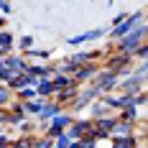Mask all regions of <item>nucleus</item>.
Here are the masks:
<instances>
[{
	"label": "nucleus",
	"instance_id": "nucleus-32",
	"mask_svg": "<svg viewBox=\"0 0 148 148\" xmlns=\"http://www.w3.org/2000/svg\"><path fill=\"white\" fill-rule=\"evenodd\" d=\"M8 148H21V146H18V143H15V140H13V143H10V146H8Z\"/></svg>",
	"mask_w": 148,
	"mask_h": 148
},
{
	"label": "nucleus",
	"instance_id": "nucleus-25",
	"mask_svg": "<svg viewBox=\"0 0 148 148\" xmlns=\"http://www.w3.org/2000/svg\"><path fill=\"white\" fill-rule=\"evenodd\" d=\"M130 72H133L135 77H140V79H146V74H148V69H146V59L138 61V66H135V69H130Z\"/></svg>",
	"mask_w": 148,
	"mask_h": 148
},
{
	"label": "nucleus",
	"instance_id": "nucleus-13",
	"mask_svg": "<svg viewBox=\"0 0 148 148\" xmlns=\"http://www.w3.org/2000/svg\"><path fill=\"white\" fill-rule=\"evenodd\" d=\"M110 135H135V123L133 120H115V125H112V130Z\"/></svg>",
	"mask_w": 148,
	"mask_h": 148
},
{
	"label": "nucleus",
	"instance_id": "nucleus-35",
	"mask_svg": "<svg viewBox=\"0 0 148 148\" xmlns=\"http://www.w3.org/2000/svg\"><path fill=\"white\" fill-rule=\"evenodd\" d=\"M0 148H8V146H0Z\"/></svg>",
	"mask_w": 148,
	"mask_h": 148
},
{
	"label": "nucleus",
	"instance_id": "nucleus-8",
	"mask_svg": "<svg viewBox=\"0 0 148 148\" xmlns=\"http://www.w3.org/2000/svg\"><path fill=\"white\" fill-rule=\"evenodd\" d=\"M105 33H107L105 28H89V31H84V33H79V36H69V38H66V44H69V46L92 44V41H100Z\"/></svg>",
	"mask_w": 148,
	"mask_h": 148
},
{
	"label": "nucleus",
	"instance_id": "nucleus-36",
	"mask_svg": "<svg viewBox=\"0 0 148 148\" xmlns=\"http://www.w3.org/2000/svg\"><path fill=\"white\" fill-rule=\"evenodd\" d=\"M0 82H3V79H0Z\"/></svg>",
	"mask_w": 148,
	"mask_h": 148
},
{
	"label": "nucleus",
	"instance_id": "nucleus-2",
	"mask_svg": "<svg viewBox=\"0 0 148 148\" xmlns=\"http://www.w3.org/2000/svg\"><path fill=\"white\" fill-rule=\"evenodd\" d=\"M118 72H112V69H107V66H102L100 64V69H97V74L92 77V84L100 89L102 95H107V92H112V89H118Z\"/></svg>",
	"mask_w": 148,
	"mask_h": 148
},
{
	"label": "nucleus",
	"instance_id": "nucleus-4",
	"mask_svg": "<svg viewBox=\"0 0 148 148\" xmlns=\"http://www.w3.org/2000/svg\"><path fill=\"white\" fill-rule=\"evenodd\" d=\"M100 95H102V92H100V89H97L95 84H92V82H89L87 87H79V92H77V97H74L72 102H69V107H72L74 112H82V110H84L89 102H95Z\"/></svg>",
	"mask_w": 148,
	"mask_h": 148
},
{
	"label": "nucleus",
	"instance_id": "nucleus-37",
	"mask_svg": "<svg viewBox=\"0 0 148 148\" xmlns=\"http://www.w3.org/2000/svg\"><path fill=\"white\" fill-rule=\"evenodd\" d=\"M0 130H3V128H0Z\"/></svg>",
	"mask_w": 148,
	"mask_h": 148
},
{
	"label": "nucleus",
	"instance_id": "nucleus-9",
	"mask_svg": "<svg viewBox=\"0 0 148 148\" xmlns=\"http://www.w3.org/2000/svg\"><path fill=\"white\" fill-rule=\"evenodd\" d=\"M100 69V61H92V64H82V66H77V72H74V82L77 84H87L92 82V77L97 74Z\"/></svg>",
	"mask_w": 148,
	"mask_h": 148
},
{
	"label": "nucleus",
	"instance_id": "nucleus-16",
	"mask_svg": "<svg viewBox=\"0 0 148 148\" xmlns=\"http://www.w3.org/2000/svg\"><path fill=\"white\" fill-rule=\"evenodd\" d=\"M44 102H46L44 97H38V95H36L33 100H26V102H21V105H23L26 115H38V110H41V105H44Z\"/></svg>",
	"mask_w": 148,
	"mask_h": 148
},
{
	"label": "nucleus",
	"instance_id": "nucleus-20",
	"mask_svg": "<svg viewBox=\"0 0 148 148\" xmlns=\"http://www.w3.org/2000/svg\"><path fill=\"white\" fill-rule=\"evenodd\" d=\"M23 56L26 59H51V51H46V49H28V51H23Z\"/></svg>",
	"mask_w": 148,
	"mask_h": 148
},
{
	"label": "nucleus",
	"instance_id": "nucleus-34",
	"mask_svg": "<svg viewBox=\"0 0 148 148\" xmlns=\"http://www.w3.org/2000/svg\"><path fill=\"white\" fill-rule=\"evenodd\" d=\"M3 56H5V51H3V49H0V59H3Z\"/></svg>",
	"mask_w": 148,
	"mask_h": 148
},
{
	"label": "nucleus",
	"instance_id": "nucleus-33",
	"mask_svg": "<svg viewBox=\"0 0 148 148\" xmlns=\"http://www.w3.org/2000/svg\"><path fill=\"white\" fill-rule=\"evenodd\" d=\"M110 5H115V0H107V8H110Z\"/></svg>",
	"mask_w": 148,
	"mask_h": 148
},
{
	"label": "nucleus",
	"instance_id": "nucleus-28",
	"mask_svg": "<svg viewBox=\"0 0 148 148\" xmlns=\"http://www.w3.org/2000/svg\"><path fill=\"white\" fill-rule=\"evenodd\" d=\"M0 13H3V15H10V13H13L10 0H0Z\"/></svg>",
	"mask_w": 148,
	"mask_h": 148
},
{
	"label": "nucleus",
	"instance_id": "nucleus-1",
	"mask_svg": "<svg viewBox=\"0 0 148 148\" xmlns=\"http://www.w3.org/2000/svg\"><path fill=\"white\" fill-rule=\"evenodd\" d=\"M146 36H148V28H146V21H143V23H138L133 31H128L125 36H120L118 41H115V51H128V54H133L135 49L146 41Z\"/></svg>",
	"mask_w": 148,
	"mask_h": 148
},
{
	"label": "nucleus",
	"instance_id": "nucleus-30",
	"mask_svg": "<svg viewBox=\"0 0 148 148\" xmlns=\"http://www.w3.org/2000/svg\"><path fill=\"white\" fill-rule=\"evenodd\" d=\"M125 15H128V13H118V15H115V18H112V23H110V26H118V23H120V21H123V18H125Z\"/></svg>",
	"mask_w": 148,
	"mask_h": 148
},
{
	"label": "nucleus",
	"instance_id": "nucleus-6",
	"mask_svg": "<svg viewBox=\"0 0 148 148\" xmlns=\"http://www.w3.org/2000/svg\"><path fill=\"white\" fill-rule=\"evenodd\" d=\"M102 66L112 69V72H120V69H133V54H128V51H118L115 56H110L107 61H102Z\"/></svg>",
	"mask_w": 148,
	"mask_h": 148
},
{
	"label": "nucleus",
	"instance_id": "nucleus-31",
	"mask_svg": "<svg viewBox=\"0 0 148 148\" xmlns=\"http://www.w3.org/2000/svg\"><path fill=\"white\" fill-rule=\"evenodd\" d=\"M5 26H8V15L0 13V28H5Z\"/></svg>",
	"mask_w": 148,
	"mask_h": 148
},
{
	"label": "nucleus",
	"instance_id": "nucleus-22",
	"mask_svg": "<svg viewBox=\"0 0 148 148\" xmlns=\"http://www.w3.org/2000/svg\"><path fill=\"white\" fill-rule=\"evenodd\" d=\"M33 41H36L33 36H21V38H15V46H18V49H21V54H23V51L33 49Z\"/></svg>",
	"mask_w": 148,
	"mask_h": 148
},
{
	"label": "nucleus",
	"instance_id": "nucleus-24",
	"mask_svg": "<svg viewBox=\"0 0 148 148\" xmlns=\"http://www.w3.org/2000/svg\"><path fill=\"white\" fill-rule=\"evenodd\" d=\"M133 59H138V61L148 59V44H146V41H143V44H140V46H138V49L133 51Z\"/></svg>",
	"mask_w": 148,
	"mask_h": 148
},
{
	"label": "nucleus",
	"instance_id": "nucleus-14",
	"mask_svg": "<svg viewBox=\"0 0 148 148\" xmlns=\"http://www.w3.org/2000/svg\"><path fill=\"white\" fill-rule=\"evenodd\" d=\"M51 84H54V89H64V87L77 84V82H74V77H69L66 72H54L51 74Z\"/></svg>",
	"mask_w": 148,
	"mask_h": 148
},
{
	"label": "nucleus",
	"instance_id": "nucleus-7",
	"mask_svg": "<svg viewBox=\"0 0 148 148\" xmlns=\"http://www.w3.org/2000/svg\"><path fill=\"white\" fill-rule=\"evenodd\" d=\"M118 87L120 92H125V95H135V92H140V89L146 87V79H140V77H135L133 72L125 74L123 79H118Z\"/></svg>",
	"mask_w": 148,
	"mask_h": 148
},
{
	"label": "nucleus",
	"instance_id": "nucleus-27",
	"mask_svg": "<svg viewBox=\"0 0 148 148\" xmlns=\"http://www.w3.org/2000/svg\"><path fill=\"white\" fill-rule=\"evenodd\" d=\"M13 69H8V66H5V64H0V79H3V82H8V79H10V77H13Z\"/></svg>",
	"mask_w": 148,
	"mask_h": 148
},
{
	"label": "nucleus",
	"instance_id": "nucleus-3",
	"mask_svg": "<svg viewBox=\"0 0 148 148\" xmlns=\"http://www.w3.org/2000/svg\"><path fill=\"white\" fill-rule=\"evenodd\" d=\"M143 21H146V13H143V10H138V13H133V15H125L118 26H110V41H118L120 36H125L128 31H133L135 26L143 23Z\"/></svg>",
	"mask_w": 148,
	"mask_h": 148
},
{
	"label": "nucleus",
	"instance_id": "nucleus-18",
	"mask_svg": "<svg viewBox=\"0 0 148 148\" xmlns=\"http://www.w3.org/2000/svg\"><path fill=\"white\" fill-rule=\"evenodd\" d=\"M87 107H89V118H102L105 112H107V105H105L100 97H97L95 102H89Z\"/></svg>",
	"mask_w": 148,
	"mask_h": 148
},
{
	"label": "nucleus",
	"instance_id": "nucleus-5",
	"mask_svg": "<svg viewBox=\"0 0 148 148\" xmlns=\"http://www.w3.org/2000/svg\"><path fill=\"white\" fill-rule=\"evenodd\" d=\"M92 130V118H82V120H77L74 118L72 123H69V128H64V135L69 138V140H79L84 133H89Z\"/></svg>",
	"mask_w": 148,
	"mask_h": 148
},
{
	"label": "nucleus",
	"instance_id": "nucleus-19",
	"mask_svg": "<svg viewBox=\"0 0 148 148\" xmlns=\"http://www.w3.org/2000/svg\"><path fill=\"white\" fill-rule=\"evenodd\" d=\"M13 92H10V87L5 84V82H0V107H8V105L13 102Z\"/></svg>",
	"mask_w": 148,
	"mask_h": 148
},
{
	"label": "nucleus",
	"instance_id": "nucleus-15",
	"mask_svg": "<svg viewBox=\"0 0 148 148\" xmlns=\"http://www.w3.org/2000/svg\"><path fill=\"white\" fill-rule=\"evenodd\" d=\"M0 49H3L5 54L15 49V36H13L8 28H0Z\"/></svg>",
	"mask_w": 148,
	"mask_h": 148
},
{
	"label": "nucleus",
	"instance_id": "nucleus-17",
	"mask_svg": "<svg viewBox=\"0 0 148 148\" xmlns=\"http://www.w3.org/2000/svg\"><path fill=\"white\" fill-rule=\"evenodd\" d=\"M72 115H69V112H64V110H61V112H56V115H54V118L49 120V123H51V125H56V128H61V130H64V128H69V123H72Z\"/></svg>",
	"mask_w": 148,
	"mask_h": 148
},
{
	"label": "nucleus",
	"instance_id": "nucleus-10",
	"mask_svg": "<svg viewBox=\"0 0 148 148\" xmlns=\"http://www.w3.org/2000/svg\"><path fill=\"white\" fill-rule=\"evenodd\" d=\"M0 64H5L8 69H13V72H26V66H28V59L23 56V54H5L3 59H0Z\"/></svg>",
	"mask_w": 148,
	"mask_h": 148
},
{
	"label": "nucleus",
	"instance_id": "nucleus-12",
	"mask_svg": "<svg viewBox=\"0 0 148 148\" xmlns=\"http://www.w3.org/2000/svg\"><path fill=\"white\" fill-rule=\"evenodd\" d=\"M54 92H56V89L51 84V77H38V82H36V95L44 97V100H51Z\"/></svg>",
	"mask_w": 148,
	"mask_h": 148
},
{
	"label": "nucleus",
	"instance_id": "nucleus-21",
	"mask_svg": "<svg viewBox=\"0 0 148 148\" xmlns=\"http://www.w3.org/2000/svg\"><path fill=\"white\" fill-rule=\"evenodd\" d=\"M15 128H18V130H21V133H23V135H31V133H33V130H36V128H38V125H36L33 120L23 118V120H21V123H18V125H15Z\"/></svg>",
	"mask_w": 148,
	"mask_h": 148
},
{
	"label": "nucleus",
	"instance_id": "nucleus-29",
	"mask_svg": "<svg viewBox=\"0 0 148 148\" xmlns=\"http://www.w3.org/2000/svg\"><path fill=\"white\" fill-rule=\"evenodd\" d=\"M5 123H8V110H5V107H0V128H3Z\"/></svg>",
	"mask_w": 148,
	"mask_h": 148
},
{
	"label": "nucleus",
	"instance_id": "nucleus-26",
	"mask_svg": "<svg viewBox=\"0 0 148 148\" xmlns=\"http://www.w3.org/2000/svg\"><path fill=\"white\" fill-rule=\"evenodd\" d=\"M54 148H69V138L61 133L59 138H54Z\"/></svg>",
	"mask_w": 148,
	"mask_h": 148
},
{
	"label": "nucleus",
	"instance_id": "nucleus-11",
	"mask_svg": "<svg viewBox=\"0 0 148 148\" xmlns=\"http://www.w3.org/2000/svg\"><path fill=\"white\" fill-rule=\"evenodd\" d=\"M146 140H138L135 135H110V148H138Z\"/></svg>",
	"mask_w": 148,
	"mask_h": 148
},
{
	"label": "nucleus",
	"instance_id": "nucleus-23",
	"mask_svg": "<svg viewBox=\"0 0 148 148\" xmlns=\"http://www.w3.org/2000/svg\"><path fill=\"white\" fill-rule=\"evenodd\" d=\"M33 140H36V135L31 133V135H21V138H15V143L21 148H33Z\"/></svg>",
	"mask_w": 148,
	"mask_h": 148
}]
</instances>
